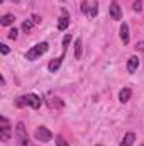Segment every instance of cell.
Segmentation results:
<instances>
[{"mask_svg":"<svg viewBox=\"0 0 144 146\" xmlns=\"http://www.w3.org/2000/svg\"><path fill=\"white\" fill-rule=\"evenodd\" d=\"M9 51H10V49H9L7 44H0V53H2V54H9Z\"/></svg>","mask_w":144,"mask_h":146,"instance_id":"obj_23","label":"cell"},{"mask_svg":"<svg viewBox=\"0 0 144 146\" xmlns=\"http://www.w3.org/2000/svg\"><path fill=\"white\" fill-rule=\"evenodd\" d=\"M131 95H132V90H131L129 87H126V88H122V90L119 92V100H120L122 104H126V102H129Z\"/></svg>","mask_w":144,"mask_h":146,"instance_id":"obj_11","label":"cell"},{"mask_svg":"<svg viewBox=\"0 0 144 146\" xmlns=\"http://www.w3.org/2000/svg\"><path fill=\"white\" fill-rule=\"evenodd\" d=\"M136 49L141 51V53H144V41H139V42L136 44Z\"/></svg>","mask_w":144,"mask_h":146,"instance_id":"obj_24","label":"cell"},{"mask_svg":"<svg viewBox=\"0 0 144 146\" xmlns=\"http://www.w3.org/2000/svg\"><path fill=\"white\" fill-rule=\"evenodd\" d=\"M97 14H98V3L97 2H92L90 3V10H88V15L90 17H95Z\"/></svg>","mask_w":144,"mask_h":146,"instance_id":"obj_16","label":"cell"},{"mask_svg":"<svg viewBox=\"0 0 144 146\" xmlns=\"http://www.w3.org/2000/svg\"><path fill=\"white\" fill-rule=\"evenodd\" d=\"M132 7H134L136 12H141V10H143V0H136V2L132 3Z\"/></svg>","mask_w":144,"mask_h":146,"instance_id":"obj_20","label":"cell"},{"mask_svg":"<svg viewBox=\"0 0 144 146\" xmlns=\"http://www.w3.org/2000/svg\"><path fill=\"white\" fill-rule=\"evenodd\" d=\"M14 21H15V17H14L12 14H5V15L0 19V24H2V26H10V24H14Z\"/></svg>","mask_w":144,"mask_h":146,"instance_id":"obj_15","label":"cell"},{"mask_svg":"<svg viewBox=\"0 0 144 146\" xmlns=\"http://www.w3.org/2000/svg\"><path fill=\"white\" fill-rule=\"evenodd\" d=\"M0 122H2V126H0V138H2V141H9L10 136H12V129H10L9 119L2 115L0 117Z\"/></svg>","mask_w":144,"mask_h":146,"instance_id":"obj_4","label":"cell"},{"mask_svg":"<svg viewBox=\"0 0 144 146\" xmlns=\"http://www.w3.org/2000/svg\"><path fill=\"white\" fill-rule=\"evenodd\" d=\"M34 138H36L37 141H41V143H48V141H51V139H53V133H51L48 127L41 126V127H37V129H36Z\"/></svg>","mask_w":144,"mask_h":146,"instance_id":"obj_5","label":"cell"},{"mask_svg":"<svg viewBox=\"0 0 144 146\" xmlns=\"http://www.w3.org/2000/svg\"><path fill=\"white\" fill-rule=\"evenodd\" d=\"M63 14H65V15H61L59 21H58V29H59V31H65V29H68V26H70V17L66 15V10H63Z\"/></svg>","mask_w":144,"mask_h":146,"instance_id":"obj_10","label":"cell"},{"mask_svg":"<svg viewBox=\"0 0 144 146\" xmlns=\"http://www.w3.org/2000/svg\"><path fill=\"white\" fill-rule=\"evenodd\" d=\"M41 104H42V100H41V97L36 95V94H27V95H22V97H19V99L15 100V106H17V107L29 106V107H32V109H39Z\"/></svg>","mask_w":144,"mask_h":146,"instance_id":"obj_1","label":"cell"},{"mask_svg":"<svg viewBox=\"0 0 144 146\" xmlns=\"http://www.w3.org/2000/svg\"><path fill=\"white\" fill-rule=\"evenodd\" d=\"M49 49V44L46 42V41H42V42H37L36 46H32L27 53H26V60H29V61H34L37 60L39 56H42L46 51Z\"/></svg>","mask_w":144,"mask_h":146,"instance_id":"obj_2","label":"cell"},{"mask_svg":"<svg viewBox=\"0 0 144 146\" xmlns=\"http://www.w3.org/2000/svg\"><path fill=\"white\" fill-rule=\"evenodd\" d=\"M110 17L114 21H120L122 19V10H120V5H119L117 0H112V3H110Z\"/></svg>","mask_w":144,"mask_h":146,"instance_id":"obj_6","label":"cell"},{"mask_svg":"<svg viewBox=\"0 0 144 146\" xmlns=\"http://www.w3.org/2000/svg\"><path fill=\"white\" fill-rule=\"evenodd\" d=\"M61 61H63V56H61V58H56V60H53V61L48 65V70H49L51 73H54L58 68H59V66H61Z\"/></svg>","mask_w":144,"mask_h":146,"instance_id":"obj_14","label":"cell"},{"mask_svg":"<svg viewBox=\"0 0 144 146\" xmlns=\"http://www.w3.org/2000/svg\"><path fill=\"white\" fill-rule=\"evenodd\" d=\"M141 146H144V143H143V145H141Z\"/></svg>","mask_w":144,"mask_h":146,"instance_id":"obj_26","label":"cell"},{"mask_svg":"<svg viewBox=\"0 0 144 146\" xmlns=\"http://www.w3.org/2000/svg\"><path fill=\"white\" fill-rule=\"evenodd\" d=\"M15 141L20 146L29 145V134H27V129H26L24 122H17V126H15Z\"/></svg>","mask_w":144,"mask_h":146,"instance_id":"obj_3","label":"cell"},{"mask_svg":"<svg viewBox=\"0 0 144 146\" xmlns=\"http://www.w3.org/2000/svg\"><path fill=\"white\" fill-rule=\"evenodd\" d=\"M17 33H19V31H17V29H15V27H12V29H10V31H9V37H10V39H14V41H15V39H17Z\"/></svg>","mask_w":144,"mask_h":146,"instance_id":"obj_22","label":"cell"},{"mask_svg":"<svg viewBox=\"0 0 144 146\" xmlns=\"http://www.w3.org/2000/svg\"><path fill=\"white\" fill-rule=\"evenodd\" d=\"M134 141H136V134H134V133H127V134L124 136V139L120 141V146H132Z\"/></svg>","mask_w":144,"mask_h":146,"instance_id":"obj_12","label":"cell"},{"mask_svg":"<svg viewBox=\"0 0 144 146\" xmlns=\"http://www.w3.org/2000/svg\"><path fill=\"white\" fill-rule=\"evenodd\" d=\"M70 41H71V34H66V36L63 37V49H66V48H68Z\"/></svg>","mask_w":144,"mask_h":146,"instance_id":"obj_21","label":"cell"},{"mask_svg":"<svg viewBox=\"0 0 144 146\" xmlns=\"http://www.w3.org/2000/svg\"><path fill=\"white\" fill-rule=\"evenodd\" d=\"M0 2H3V0H0Z\"/></svg>","mask_w":144,"mask_h":146,"instance_id":"obj_27","label":"cell"},{"mask_svg":"<svg viewBox=\"0 0 144 146\" xmlns=\"http://www.w3.org/2000/svg\"><path fill=\"white\" fill-rule=\"evenodd\" d=\"M119 34H120V39L124 44H129V26L126 22H122L120 29H119Z\"/></svg>","mask_w":144,"mask_h":146,"instance_id":"obj_9","label":"cell"},{"mask_svg":"<svg viewBox=\"0 0 144 146\" xmlns=\"http://www.w3.org/2000/svg\"><path fill=\"white\" fill-rule=\"evenodd\" d=\"M81 53H83V42H81V39L78 37V39L75 41V58H76V60H81Z\"/></svg>","mask_w":144,"mask_h":146,"instance_id":"obj_13","label":"cell"},{"mask_svg":"<svg viewBox=\"0 0 144 146\" xmlns=\"http://www.w3.org/2000/svg\"><path fill=\"white\" fill-rule=\"evenodd\" d=\"M48 106H49L51 109H61V107L65 106V102H63L59 97H53V95H49V99H48Z\"/></svg>","mask_w":144,"mask_h":146,"instance_id":"obj_8","label":"cell"},{"mask_svg":"<svg viewBox=\"0 0 144 146\" xmlns=\"http://www.w3.org/2000/svg\"><path fill=\"white\" fill-rule=\"evenodd\" d=\"M88 10H90V2H88V0H83V3H81V12H83V14H88Z\"/></svg>","mask_w":144,"mask_h":146,"instance_id":"obj_19","label":"cell"},{"mask_svg":"<svg viewBox=\"0 0 144 146\" xmlns=\"http://www.w3.org/2000/svg\"><path fill=\"white\" fill-rule=\"evenodd\" d=\"M54 139H56V145H58V146H70V145H68V141H66L63 136H56Z\"/></svg>","mask_w":144,"mask_h":146,"instance_id":"obj_18","label":"cell"},{"mask_svg":"<svg viewBox=\"0 0 144 146\" xmlns=\"http://www.w3.org/2000/svg\"><path fill=\"white\" fill-rule=\"evenodd\" d=\"M32 27H34V22H32V21H26V22L22 24V31H24L26 34H27V33H31V29H32Z\"/></svg>","mask_w":144,"mask_h":146,"instance_id":"obj_17","label":"cell"},{"mask_svg":"<svg viewBox=\"0 0 144 146\" xmlns=\"http://www.w3.org/2000/svg\"><path fill=\"white\" fill-rule=\"evenodd\" d=\"M137 68H139V58H137V56H131V58L127 60V72L136 73Z\"/></svg>","mask_w":144,"mask_h":146,"instance_id":"obj_7","label":"cell"},{"mask_svg":"<svg viewBox=\"0 0 144 146\" xmlns=\"http://www.w3.org/2000/svg\"><path fill=\"white\" fill-rule=\"evenodd\" d=\"M31 21L34 22V26H36V24H41V17H39V15H36V14L31 17Z\"/></svg>","mask_w":144,"mask_h":146,"instance_id":"obj_25","label":"cell"}]
</instances>
